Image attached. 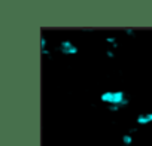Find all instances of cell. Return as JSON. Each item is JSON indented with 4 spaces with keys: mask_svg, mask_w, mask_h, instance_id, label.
<instances>
[{
    "mask_svg": "<svg viewBox=\"0 0 152 146\" xmlns=\"http://www.w3.org/2000/svg\"><path fill=\"white\" fill-rule=\"evenodd\" d=\"M128 103V100L125 99V94L122 93V91H116V93H113L112 94V101H110V104H116V106H125Z\"/></svg>",
    "mask_w": 152,
    "mask_h": 146,
    "instance_id": "6da1fadb",
    "label": "cell"
},
{
    "mask_svg": "<svg viewBox=\"0 0 152 146\" xmlns=\"http://www.w3.org/2000/svg\"><path fill=\"white\" fill-rule=\"evenodd\" d=\"M60 51L63 54H76L78 52V48H76L72 42H69V40H63L60 43Z\"/></svg>",
    "mask_w": 152,
    "mask_h": 146,
    "instance_id": "7a4b0ae2",
    "label": "cell"
},
{
    "mask_svg": "<svg viewBox=\"0 0 152 146\" xmlns=\"http://www.w3.org/2000/svg\"><path fill=\"white\" fill-rule=\"evenodd\" d=\"M148 122H151L148 115H139L137 116V124H148Z\"/></svg>",
    "mask_w": 152,
    "mask_h": 146,
    "instance_id": "3957f363",
    "label": "cell"
},
{
    "mask_svg": "<svg viewBox=\"0 0 152 146\" xmlns=\"http://www.w3.org/2000/svg\"><path fill=\"white\" fill-rule=\"evenodd\" d=\"M122 142H124L125 146H130V145L133 143V139H131L130 134H125V136H122Z\"/></svg>",
    "mask_w": 152,
    "mask_h": 146,
    "instance_id": "277c9868",
    "label": "cell"
},
{
    "mask_svg": "<svg viewBox=\"0 0 152 146\" xmlns=\"http://www.w3.org/2000/svg\"><path fill=\"white\" fill-rule=\"evenodd\" d=\"M112 112H116L118 109H119V106H116V104H110V107H109Z\"/></svg>",
    "mask_w": 152,
    "mask_h": 146,
    "instance_id": "5b68a950",
    "label": "cell"
},
{
    "mask_svg": "<svg viewBox=\"0 0 152 146\" xmlns=\"http://www.w3.org/2000/svg\"><path fill=\"white\" fill-rule=\"evenodd\" d=\"M106 40H107V42H110V43H113V45H115V37H106Z\"/></svg>",
    "mask_w": 152,
    "mask_h": 146,
    "instance_id": "8992f818",
    "label": "cell"
},
{
    "mask_svg": "<svg viewBox=\"0 0 152 146\" xmlns=\"http://www.w3.org/2000/svg\"><path fill=\"white\" fill-rule=\"evenodd\" d=\"M42 49H45V45H46V40H45V37H42Z\"/></svg>",
    "mask_w": 152,
    "mask_h": 146,
    "instance_id": "52a82bcc",
    "label": "cell"
},
{
    "mask_svg": "<svg viewBox=\"0 0 152 146\" xmlns=\"http://www.w3.org/2000/svg\"><path fill=\"white\" fill-rule=\"evenodd\" d=\"M125 31H127V33H128V34H134V31H133V30H131V28H127V30H125Z\"/></svg>",
    "mask_w": 152,
    "mask_h": 146,
    "instance_id": "ba28073f",
    "label": "cell"
},
{
    "mask_svg": "<svg viewBox=\"0 0 152 146\" xmlns=\"http://www.w3.org/2000/svg\"><path fill=\"white\" fill-rule=\"evenodd\" d=\"M106 54H107V57H113V52H112V51H107Z\"/></svg>",
    "mask_w": 152,
    "mask_h": 146,
    "instance_id": "9c48e42d",
    "label": "cell"
},
{
    "mask_svg": "<svg viewBox=\"0 0 152 146\" xmlns=\"http://www.w3.org/2000/svg\"><path fill=\"white\" fill-rule=\"evenodd\" d=\"M148 118H149V119L152 121V113H148Z\"/></svg>",
    "mask_w": 152,
    "mask_h": 146,
    "instance_id": "30bf717a",
    "label": "cell"
},
{
    "mask_svg": "<svg viewBox=\"0 0 152 146\" xmlns=\"http://www.w3.org/2000/svg\"><path fill=\"white\" fill-rule=\"evenodd\" d=\"M124 146H125V145H124Z\"/></svg>",
    "mask_w": 152,
    "mask_h": 146,
    "instance_id": "8fae6325",
    "label": "cell"
}]
</instances>
